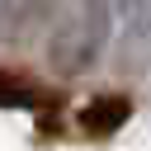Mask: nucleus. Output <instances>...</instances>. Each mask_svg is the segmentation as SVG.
<instances>
[{
	"mask_svg": "<svg viewBox=\"0 0 151 151\" xmlns=\"http://www.w3.org/2000/svg\"><path fill=\"white\" fill-rule=\"evenodd\" d=\"M109 19H113V5L109 0H71L61 9V19L52 24V42H47V61L57 76H80L104 38H109Z\"/></svg>",
	"mask_w": 151,
	"mask_h": 151,
	"instance_id": "obj_1",
	"label": "nucleus"
},
{
	"mask_svg": "<svg viewBox=\"0 0 151 151\" xmlns=\"http://www.w3.org/2000/svg\"><path fill=\"white\" fill-rule=\"evenodd\" d=\"M127 118H132V99H127V94H94V99L76 113V127H80L90 142H109Z\"/></svg>",
	"mask_w": 151,
	"mask_h": 151,
	"instance_id": "obj_2",
	"label": "nucleus"
},
{
	"mask_svg": "<svg viewBox=\"0 0 151 151\" xmlns=\"http://www.w3.org/2000/svg\"><path fill=\"white\" fill-rule=\"evenodd\" d=\"M47 19V0H0V33L5 42H28Z\"/></svg>",
	"mask_w": 151,
	"mask_h": 151,
	"instance_id": "obj_3",
	"label": "nucleus"
},
{
	"mask_svg": "<svg viewBox=\"0 0 151 151\" xmlns=\"http://www.w3.org/2000/svg\"><path fill=\"white\" fill-rule=\"evenodd\" d=\"M109 5H113V14H118V19H137L151 0H109Z\"/></svg>",
	"mask_w": 151,
	"mask_h": 151,
	"instance_id": "obj_4",
	"label": "nucleus"
}]
</instances>
